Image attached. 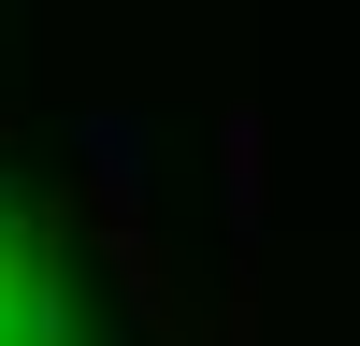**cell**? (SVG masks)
<instances>
[{"mask_svg":"<svg viewBox=\"0 0 360 346\" xmlns=\"http://www.w3.org/2000/svg\"><path fill=\"white\" fill-rule=\"evenodd\" d=\"M0 346H72L58 332V274H44V245L15 217H0Z\"/></svg>","mask_w":360,"mask_h":346,"instance_id":"cell-1","label":"cell"}]
</instances>
